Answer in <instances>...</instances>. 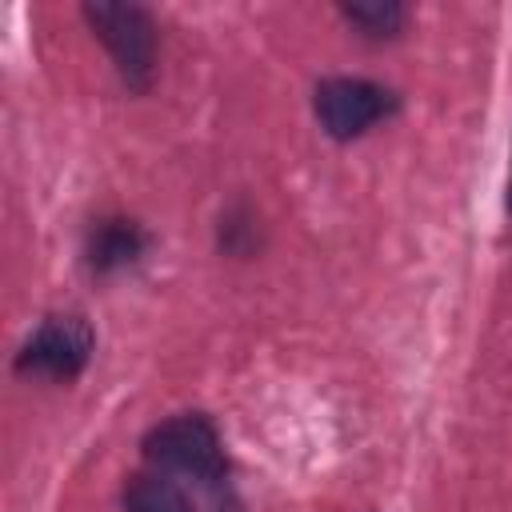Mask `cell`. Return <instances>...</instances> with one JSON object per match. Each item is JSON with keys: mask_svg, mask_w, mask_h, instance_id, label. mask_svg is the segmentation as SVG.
<instances>
[{"mask_svg": "<svg viewBox=\"0 0 512 512\" xmlns=\"http://www.w3.org/2000/svg\"><path fill=\"white\" fill-rule=\"evenodd\" d=\"M84 20L104 40L128 88L144 92L156 72V24L140 4H84Z\"/></svg>", "mask_w": 512, "mask_h": 512, "instance_id": "cell-1", "label": "cell"}, {"mask_svg": "<svg viewBox=\"0 0 512 512\" xmlns=\"http://www.w3.org/2000/svg\"><path fill=\"white\" fill-rule=\"evenodd\" d=\"M144 456L152 464H160V468L188 472V476H196L204 484L220 480L224 468H228L216 428L196 412H184V416H172V420L156 424L144 436Z\"/></svg>", "mask_w": 512, "mask_h": 512, "instance_id": "cell-2", "label": "cell"}, {"mask_svg": "<svg viewBox=\"0 0 512 512\" xmlns=\"http://www.w3.org/2000/svg\"><path fill=\"white\" fill-rule=\"evenodd\" d=\"M316 120L328 136L352 140L368 132L376 120L396 112V96L384 84L360 80V76H328L316 84Z\"/></svg>", "mask_w": 512, "mask_h": 512, "instance_id": "cell-3", "label": "cell"}, {"mask_svg": "<svg viewBox=\"0 0 512 512\" xmlns=\"http://www.w3.org/2000/svg\"><path fill=\"white\" fill-rule=\"evenodd\" d=\"M88 356H92V328L80 316H48L20 348L16 368L52 380H72L84 372Z\"/></svg>", "mask_w": 512, "mask_h": 512, "instance_id": "cell-4", "label": "cell"}, {"mask_svg": "<svg viewBox=\"0 0 512 512\" xmlns=\"http://www.w3.org/2000/svg\"><path fill=\"white\" fill-rule=\"evenodd\" d=\"M148 248V236L136 220H100L88 236V264L92 272H116Z\"/></svg>", "mask_w": 512, "mask_h": 512, "instance_id": "cell-5", "label": "cell"}, {"mask_svg": "<svg viewBox=\"0 0 512 512\" xmlns=\"http://www.w3.org/2000/svg\"><path fill=\"white\" fill-rule=\"evenodd\" d=\"M124 512H192V504L168 476H132L124 488Z\"/></svg>", "mask_w": 512, "mask_h": 512, "instance_id": "cell-6", "label": "cell"}, {"mask_svg": "<svg viewBox=\"0 0 512 512\" xmlns=\"http://www.w3.org/2000/svg\"><path fill=\"white\" fill-rule=\"evenodd\" d=\"M344 16L352 24H360L368 36H396L400 24H404V8L400 4H388V0H376V4H348Z\"/></svg>", "mask_w": 512, "mask_h": 512, "instance_id": "cell-7", "label": "cell"}, {"mask_svg": "<svg viewBox=\"0 0 512 512\" xmlns=\"http://www.w3.org/2000/svg\"><path fill=\"white\" fill-rule=\"evenodd\" d=\"M508 212H512V184H508Z\"/></svg>", "mask_w": 512, "mask_h": 512, "instance_id": "cell-8", "label": "cell"}]
</instances>
